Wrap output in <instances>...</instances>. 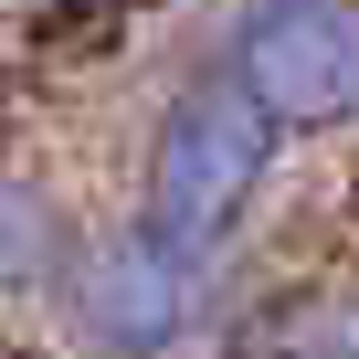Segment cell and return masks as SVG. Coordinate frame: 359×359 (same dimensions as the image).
<instances>
[{
    "instance_id": "obj_1",
    "label": "cell",
    "mask_w": 359,
    "mask_h": 359,
    "mask_svg": "<svg viewBox=\"0 0 359 359\" xmlns=\"http://www.w3.org/2000/svg\"><path fill=\"white\" fill-rule=\"evenodd\" d=\"M254 180H264V106H254L233 74L191 85V95L169 106L158 169H148V222H158V243H169V254H201V243L243 212Z\"/></svg>"
},
{
    "instance_id": "obj_2",
    "label": "cell",
    "mask_w": 359,
    "mask_h": 359,
    "mask_svg": "<svg viewBox=\"0 0 359 359\" xmlns=\"http://www.w3.org/2000/svg\"><path fill=\"white\" fill-rule=\"evenodd\" d=\"M233 64H243V95L296 127L359 116V11L348 0H264L233 43Z\"/></svg>"
},
{
    "instance_id": "obj_3",
    "label": "cell",
    "mask_w": 359,
    "mask_h": 359,
    "mask_svg": "<svg viewBox=\"0 0 359 359\" xmlns=\"http://www.w3.org/2000/svg\"><path fill=\"white\" fill-rule=\"evenodd\" d=\"M85 317H95V338H106V348H127V359L169 348V338H180V317H191V296H180V254H169L158 233L106 243V254L85 264Z\"/></svg>"
},
{
    "instance_id": "obj_4",
    "label": "cell",
    "mask_w": 359,
    "mask_h": 359,
    "mask_svg": "<svg viewBox=\"0 0 359 359\" xmlns=\"http://www.w3.org/2000/svg\"><path fill=\"white\" fill-rule=\"evenodd\" d=\"M22 264H32V212L0 201V275H22Z\"/></svg>"
}]
</instances>
